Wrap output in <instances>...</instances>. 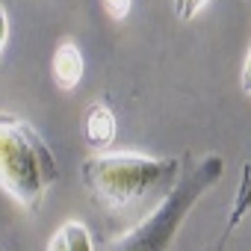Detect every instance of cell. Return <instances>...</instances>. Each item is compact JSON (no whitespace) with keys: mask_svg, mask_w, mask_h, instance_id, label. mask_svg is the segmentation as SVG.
<instances>
[{"mask_svg":"<svg viewBox=\"0 0 251 251\" xmlns=\"http://www.w3.org/2000/svg\"><path fill=\"white\" fill-rule=\"evenodd\" d=\"M177 172V160H157L133 151L95 154L83 160L80 177L86 192L103 210H127L157 186L169 183Z\"/></svg>","mask_w":251,"mask_h":251,"instance_id":"6da1fadb","label":"cell"},{"mask_svg":"<svg viewBox=\"0 0 251 251\" xmlns=\"http://www.w3.org/2000/svg\"><path fill=\"white\" fill-rule=\"evenodd\" d=\"M12 118H18V115H12V112H0V124H6V121H12Z\"/></svg>","mask_w":251,"mask_h":251,"instance_id":"8fae6325","label":"cell"},{"mask_svg":"<svg viewBox=\"0 0 251 251\" xmlns=\"http://www.w3.org/2000/svg\"><path fill=\"white\" fill-rule=\"evenodd\" d=\"M239 86H242V92H248V95H251V48H248V53H245V62H242Z\"/></svg>","mask_w":251,"mask_h":251,"instance_id":"9c48e42d","label":"cell"},{"mask_svg":"<svg viewBox=\"0 0 251 251\" xmlns=\"http://www.w3.org/2000/svg\"><path fill=\"white\" fill-rule=\"evenodd\" d=\"M83 136L92 151H106L115 139V112L106 103H92L83 118Z\"/></svg>","mask_w":251,"mask_h":251,"instance_id":"5b68a950","label":"cell"},{"mask_svg":"<svg viewBox=\"0 0 251 251\" xmlns=\"http://www.w3.org/2000/svg\"><path fill=\"white\" fill-rule=\"evenodd\" d=\"M219 175H222V157H207V160L195 169V175L166 198L163 210H157L142 227H136L133 236H124V239L115 242L109 251H163L166 242L172 239L175 227L180 225L183 213H189V207L198 201V195H201L207 186H213V183L219 180Z\"/></svg>","mask_w":251,"mask_h":251,"instance_id":"3957f363","label":"cell"},{"mask_svg":"<svg viewBox=\"0 0 251 251\" xmlns=\"http://www.w3.org/2000/svg\"><path fill=\"white\" fill-rule=\"evenodd\" d=\"M56 175V157L30 121L12 118L0 124V186L21 207L39 210Z\"/></svg>","mask_w":251,"mask_h":251,"instance_id":"7a4b0ae2","label":"cell"},{"mask_svg":"<svg viewBox=\"0 0 251 251\" xmlns=\"http://www.w3.org/2000/svg\"><path fill=\"white\" fill-rule=\"evenodd\" d=\"M204 3H207V0H175V15H177L180 21H189V18H195V12H198Z\"/></svg>","mask_w":251,"mask_h":251,"instance_id":"ba28073f","label":"cell"},{"mask_svg":"<svg viewBox=\"0 0 251 251\" xmlns=\"http://www.w3.org/2000/svg\"><path fill=\"white\" fill-rule=\"evenodd\" d=\"M50 71H53V80L62 92H74L83 80V71H86V62H83V53L77 48L74 39H62L53 50V59H50Z\"/></svg>","mask_w":251,"mask_h":251,"instance_id":"277c9868","label":"cell"},{"mask_svg":"<svg viewBox=\"0 0 251 251\" xmlns=\"http://www.w3.org/2000/svg\"><path fill=\"white\" fill-rule=\"evenodd\" d=\"M6 39H9V18H6V9L0 6V50H3Z\"/></svg>","mask_w":251,"mask_h":251,"instance_id":"30bf717a","label":"cell"},{"mask_svg":"<svg viewBox=\"0 0 251 251\" xmlns=\"http://www.w3.org/2000/svg\"><path fill=\"white\" fill-rule=\"evenodd\" d=\"M100 3H103L106 15L112 21H124V18H127V12H130V6H133V0H100Z\"/></svg>","mask_w":251,"mask_h":251,"instance_id":"52a82bcc","label":"cell"},{"mask_svg":"<svg viewBox=\"0 0 251 251\" xmlns=\"http://www.w3.org/2000/svg\"><path fill=\"white\" fill-rule=\"evenodd\" d=\"M48 251H95L92 233L83 222H65L48 242Z\"/></svg>","mask_w":251,"mask_h":251,"instance_id":"8992f818","label":"cell"}]
</instances>
